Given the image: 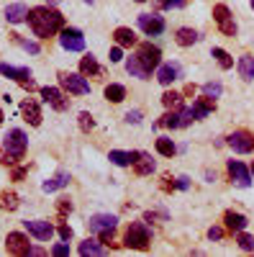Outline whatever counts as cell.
Returning <instances> with one entry per match:
<instances>
[{"label":"cell","mask_w":254,"mask_h":257,"mask_svg":"<svg viewBox=\"0 0 254 257\" xmlns=\"http://www.w3.org/2000/svg\"><path fill=\"white\" fill-rule=\"evenodd\" d=\"M126 72H129L131 77H139V80H149V72L144 70V64L139 62V57H136V54L126 59Z\"/></svg>","instance_id":"27"},{"label":"cell","mask_w":254,"mask_h":257,"mask_svg":"<svg viewBox=\"0 0 254 257\" xmlns=\"http://www.w3.org/2000/svg\"><path fill=\"white\" fill-rule=\"evenodd\" d=\"M198 39H200V34H198L195 29H177V31H175L177 47H193Z\"/></svg>","instance_id":"26"},{"label":"cell","mask_w":254,"mask_h":257,"mask_svg":"<svg viewBox=\"0 0 254 257\" xmlns=\"http://www.w3.org/2000/svg\"><path fill=\"white\" fill-rule=\"evenodd\" d=\"M162 105H164V108H169V111H182V95L175 93V90H167L162 95Z\"/></svg>","instance_id":"30"},{"label":"cell","mask_w":254,"mask_h":257,"mask_svg":"<svg viewBox=\"0 0 254 257\" xmlns=\"http://www.w3.org/2000/svg\"><path fill=\"white\" fill-rule=\"evenodd\" d=\"M59 44L67 52H82L85 49V36L80 29H62L59 31Z\"/></svg>","instance_id":"8"},{"label":"cell","mask_w":254,"mask_h":257,"mask_svg":"<svg viewBox=\"0 0 254 257\" xmlns=\"http://www.w3.org/2000/svg\"><path fill=\"white\" fill-rule=\"evenodd\" d=\"M154 147H157V152H159L162 157H172V155L177 152V147H175V142H172V139H167V137H159Z\"/></svg>","instance_id":"31"},{"label":"cell","mask_w":254,"mask_h":257,"mask_svg":"<svg viewBox=\"0 0 254 257\" xmlns=\"http://www.w3.org/2000/svg\"><path fill=\"white\" fill-rule=\"evenodd\" d=\"M126 121H129V123H139L141 121V111H129V113H126Z\"/></svg>","instance_id":"48"},{"label":"cell","mask_w":254,"mask_h":257,"mask_svg":"<svg viewBox=\"0 0 254 257\" xmlns=\"http://www.w3.org/2000/svg\"><path fill=\"white\" fill-rule=\"evenodd\" d=\"M57 208H59V216H65V213H70V211H72V201H70V198H59Z\"/></svg>","instance_id":"42"},{"label":"cell","mask_w":254,"mask_h":257,"mask_svg":"<svg viewBox=\"0 0 254 257\" xmlns=\"http://www.w3.org/2000/svg\"><path fill=\"white\" fill-rule=\"evenodd\" d=\"M100 72H103V70H100V64L95 62L93 54H88V57L80 59V75H85V77H98Z\"/></svg>","instance_id":"24"},{"label":"cell","mask_w":254,"mask_h":257,"mask_svg":"<svg viewBox=\"0 0 254 257\" xmlns=\"http://www.w3.org/2000/svg\"><path fill=\"white\" fill-rule=\"evenodd\" d=\"M213 21H216V26L221 29V34L236 36V21H234V16H231V11L223 3L213 6Z\"/></svg>","instance_id":"7"},{"label":"cell","mask_w":254,"mask_h":257,"mask_svg":"<svg viewBox=\"0 0 254 257\" xmlns=\"http://www.w3.org/2000/svg\"><path fill=\"white\" fill-rule=\"evenodd\" d=\"M116 224H118V219L113 216V213H95V216H90V221H88L93 234L105 231V229H116Z\"/></svg>","instance_id":"15"},{"label":"cell","mask_w":254,"mask_h":257,"mask_svg":"<svg viewBox=\"0 0 254 257\" xmlns=\"http://www.w3.org/2000/svg\"><path fill=\"white\" fill-rule=\"evenodd\" d=\"M113 39H116L118 47H136V34L131 29H126V26H118L113 31Z\"/></svg>","instance_id":"25"},{"label":"cell","mask_w":254,"mask_h":257,"mask_svg":"<svg viewBox=\"0 0 254 257\" xmlns=\"http://www.w3.org/2000/svg\"><path fill=\"white\" fill-rule=\"evenodd\" d=\"M95 126V121H93V116L88 113V111H82L80 113V128H82V132H90V128Z\"/></svg>","instance_id":"39"},{"label":"cell","mask_w":254,"mask_h":257,"mask_svg":"<svg viewBox=\"0 0 254 257\" xmlns=\"http://www.w3.org/2000/svg\"><path fill=\"white\" fill-rule=\"evenodd\" d=\"M157 8H182L185 0H154Z\"/></svg>","instance_id":"41"},{"label":"cell","mask_w":254,"mask_h":257,"mask_svg":"<svg viewBox=\"0 0 254 257\" xmlns=\"http://www.w3.org/2000/svg\"><path fill=\"white\" fill-rule=\"evenodd\" d=\"M228 147L234 149V152H239V155H249L254 149V137L249 132H234L228 137Z\"/></svg>","instance_id":"11"},{"label":"cell","mask_w":254,"mask_h":257,"mask_svg":"<svg viewBox=\"0 0 254 257\" xmlns=\"http://www.w3.org/2000/svg\"><path fill=\"white\" fill-rule=\"evenodd\" d=\"M3 118H6V116H3V111H0V123H3Z\"/></svg>","instance_id":"51"},{"label":"cell","mask_w":254,"mask_h":257,"mask_svg":"<svg viewBox=\"0 0 254 257\" xmlns=\"http://www.w3.org/2000/svg\"><path fill=\"white\" fill-rule=\"evenodd\" d=\"M149 242H152V234H149V229H146V224L134 221L129 229H126V247H131V249H149Z\"/></svg>","instance_id":"2"},{"label":"cell","mask_w":254,"mask_h":257,"mask_svg":"<svg viewBox=\"0 0 254 257\" xmlns=\"http://www.w3.org/2000/svg\"><path fill=\"white\" fill-rule=\"evenodd\" d=\"M85 3H90V6H93V3H95V0H85Z\"/></svg>","instance_id":"52"},{"label":"cell","mask_w":254,"mask_h":257,"mask_svg":"<svg viewBox=\"0 0 254 257\" xmlns=\"http://www.w3.org/2000/svg\"><path fill=\"white\" fill-rule=\"evenodd\" d=\"M108 59H111V62H121V59H123V52H121V47H118V44H116V47L111 49Z\"/></svg>","instance_id":"47"},{"label":"cell","mask_w":254,"mask_h":257,"mask_svg":"<svg viewBox=\"0 0 254 257\" xmlns=\"http://www.w3.org/2000/svg\"><path fill=\"white\" fill-rule=\"evenodd\" d=\"M136 57H139V62L144 64V70L149 72V75H152V70L159 67V62H162V52H159V47H154V44H139Z\"/></svg>","instance_id":"6"},{"label":"cell","mask_w":254,"mask_h":257,"mask_svg":"<svg viewBox=\"0 0 254 257\" xmlns=\"http://www.w3.org/2000/svg\"><path fill=\"white\" fill-rule=\"evenodd\" d=\"M24 175H26V170H21V167L13 170V180H24Z\"/></svg>","instance_id":"50"},{"label":"cell","mask_w":254,"mask_h":257,"mask_svg":"<svg viewBox=\"0 0 254 257\" xmlns=\"http://www.w3.org/2000/svg\"><path fill=\"white\" fill-rule=\"evenodd\" d=\"M180 77V64L177 62H169V64H159L157 67V80L162 85H172Z\"/></svg>","instance_id":"16"},{"label":"cell","mask_w":254,"mask_h":257,"mask_svg":"<svg viewBox=\"0 0 254 257\" xmlns=\"http://www.w3.org/2000/svg\"><path fill=\"white\" fill-rule=\"evenodd\" d=\"M136 3H146V0H136Z\"/></svg>","instance_id":"53"},{"label":"cell","mask_w":254,"mask_h":257,"mask_svg":"<svg viewBox=\"0 0 254 257\" xmlns=\"http://www.w3.org/2000/svg\"><path fill=\"white\" fill-rule=\"evenodd\" d=\"M221 90H223V88H221V82H208V85H203V93L210 95V98H218Z\"/></svg>","instance_id":"38"},{"label":"cell","mask_w":254,"mask_h":257,"mask_svg":"<svg viewBox=\"0 0 254 257\" xmlns=\"http://www.w3.org/2000/svg\"><path fill=\"white\" fill-rule=\"evenodd\" d=\"M108 160L113 165H118V167H129V165H134L139 160V152H121V149H113V152L108 155Z\"/></svg>","instance_id":"23"},{"label":"cell","mask_w":254,"mask_h":257,"mask_svg":"<svg viewBox=\"0 0 254 257\" xmlns=\"http://www.w3.org/2000/svg\"><path fill=\"white\" fill-rule=\"evenodd\" d=\"M193 121H195L193 108H182V111H180V128H182V126H187V123H193Z\"/></svg>","instance_id":"40"},{"label":"cell","mask_w":254,"mask_h":257,"mask_svg":"<svg viewBox=\"0 0 254 257\" xmlns=\"http://www.w3.org/2000/svg\"><path fill=\"white\" fill-rule=\"evenodd\" d=\"M26 21H29L34 36H39V39H52L65 29V16H62L57 8H49V6L31 8Z\"/></svg>","instance_id":"1"},{"label":"cell","mask_w":254,"mask_h":257,"mask_svg":"<svg viewBox=\"0 0 254 257\" xmlns=\"http://www.w3.org/2000/svg\"><path fill=\"white\" fill-rule=\"evenodd\" d=\"M251 173H254V165H251Z\"/></svg>","instance_id":"55"},{"label":"cell","mask_w":254,"mask_h":257,"mask_svg":"<svg viewBox=\"0 0 254 257\" xmlns=\"http://www.w3.org/2000/svg\"><path fill=\"white\" fill-rule=\"evenodd\" d=\"M59 85L62 90H67L70 95H88L90 93V82L85 80V75H75V72H59Z\"/></svg>","instance_id":"4"},{"label":"cell","mask_w":254,"mask_h":257,"mask_svg":"<svg viewBox=\"0 0 254 257\" xmlns=\"http://www.w3.org/2000/svg\"><path fill=\"white\" fill-rule=\"evenodd\" d=\"M6 249H8V254L24 257V254H31V242H29L26 234L11 231V234H8V239H6Z\"/></svg>","instance_id":"9"},{"label":"cell","mask_w":254,"mask_h":257,"mask_svg":"<svg viewBox=\"0 0 254 257\" xmlns=\"http://www.w3.org/2000/svg\"><path fill=\"white\" fill-rule=\"evenodd\" d=\"M0 75L3 77H11V80H16L24 90H39V85L31 80V70L29 67H13V64H0Z\"/></svg>","instance_id":"5"},{"label":"cell","mask_w":254,"mask_h":257,"mask_svg":"<svg viewBox=\"0 0 254 257\" xmlns=\"http://www.w3.org/2000/svg\"><path fill=\"white\" fill-rule=\"evenodd\" d=\"M236 242H239V247H241L244 252H251V249H254V237H251V234H244V229L239 231Z\"/></svg>","instance_id":"36"},{"label":"cell","mask_w":254,"mask_h":257,"mask_svg":"<svg viewBox=\"0 0 254 257\" xmlns=\"http://www.w3.org/2000/svg\"><path fill=\"white\" fill-rule=\"evenodd\" d=\"M251 8H254V0H251Z\"/></svg>","instance_id":"54"},{"label":"cell","mask_w":254,"mask_h":257,"mask_svg":"<svg viewBox=\"0 0 254 257\" xmlns=\"http://www.w3.org/2000/svg\"><path fill=\"white\" fill-rule=\"evenodd\" d=\"M26 147H29L26 134L21 132V128H11L8 137H6V142H3V149L8 152V157H13V162H16V160H24Z\"/></svg>","instance_id":"3"},{"label":"cell","mask_w":254,"mask_h":257,"mask_svg":"<svg viewBox=\"0 0 254 257\" xmlns=\"http://www.w3.org/2000/svg\"><path fill=\"white\" fill-rule=\"evenodd\" d=\"M239 75H241V80H246V82L254 80V57H251V54H244V57L239 59Z\"/></svg>","instance_id":"28"},{"label":"cell","mask_w":254,"mask_h":257,"mask_svg":"<svg viewBox=\"0 0 254 257\" xmlns=\"http://www.w3.org/2000/svg\"><path fill=\"white\" fill-rule=\"evenodd\" d=\"M82 257H88V254H103L105 249L98 244V242H93V239H85V242H80V249H77Z\"/></svg>","instance_id":"35"},{"label":"cell","mask_w":254,"mask_h":257,"mask_svg":"<svg viewBox=\"0 0 254 257\" xmlns=\"http://www.w3.org/2000/svg\"><path fill=\"white\" fill-rule=\"evenodd\" d=\"M70 185V173H65V170H59V173L52 178V180H44V193H54V190H59V188H67Z\"/></svg>","instance_id":"22"},{"label":"cell","mask_w":254,"mask_h":257,"mask_svg":"<svg viewBox=\"0 0 254 257\" xmlns=\"http://www.w3.org/2000/svg\"><path fill=\"white\" fill-rule=\"evenodd\" d=\"M221 237H223V229H221V226H210V229H208V239H210V242H218Z\"/></svg>","instance_id":"44"},{"label":"cell","mask_w":254,"mask_h":257,"mask_svg":"<svg viewBox=\"0 0 254 257\" xmlns=\"http://www.w3.org/2000/svg\"><path fill=\"white\" fill-rule=\"evenodd\" d=\"M139 29L146 36H159L164 31V18L157 16V13H141L139 16Z\"/></svg>","instance_id":"10"},{"label":"cell","mask_w":254,"mask_h":257,"mask_svg":"<svg viewBox=\"0 0 254 257\" xmlns=\"http://www.w3.org/2000/svg\"><path fill=\"white\" fill-rule=\"evenodd\" d=\"M13 39H16V41H18V44L24 47L26 52H31V54H39V44H36V41H29V39H21L18 34H13Z\"/></svg>","instance_id":"37"},{"label":"cell","mask_w":254,"mask_h":257,"mask_svg":"<svg viewBox=\"0 0 254 257\" xmlns=\"http://www.w3.org/2000/svg\"><path fill=\"white\" fill-rule=\"evenodd\" d=\"M213 111H216V100L210 98V95H203V98H198V100L193 103V113H195V121L205 118L208 113H213Z\"/></svg>","instance_id":"18"},{"label":"cell","mask_w":254,"mask_h":257,"mask_svg":"<svg viewBox=\"0 0 254 257\" xmlns=\"http://www.w3.org/2000/svg\"><path fill=\"white\" fill-rule=\"evenodd\" d=\"M52 254H54V257H65V254H70V247H67V244H57V247L52 249Z\"/></svg>","instance_id":"46"},{"label":"cell","mask_w":254,"mask_h":257,"mask_svg":"<svg viewBox=\"0 0 254 257\" xmlns=\"http://www.w3.org/2000/svg\"><path fill=\"white\" fill-rule=\"evenodd\" d=\"M113 231H116V229H105V231H98V237H100V242L111 247V244H113Z\"/></svg>","instance_id":"43"},{"label":"cell","mask_w":254,"mask_h":257,"mask_svg":"<svg viewBox=\"0 0 254 257\" xmlns=\"http://www.w3.org/2000/svg\"><path fill=\"white\" fill-rule=\"evenodd\" d=\"M177 188H180V190H187V188H190V178H185V175L177 178Z\"/></svg>","instance_id":"49"},{"label":"cell","mask_w":254,"mask_h":257,"mask_svg":"<svg viewBox=\"0 0 254 257\" xmlns=\"http://www.w3.org/2000/svg\"><path fill=\"white\" fill-rule=\"evenodd\" d=\"M59 237L65 239V242H70V239H72V229H70L67 224H62V226H59Z\"/></svg>","instance_id":"45"},{"label":"cell","mask_w":254,"mask_h":257,"mask_svg":"<svg viewBox=\"0 0 254 257\" xmlns=\"http://www.w3.org/2000/svg\"><path fill=\"white\" fill-rule=\"evenodd\" d=\"M6 18H8V24H24L29 18V8L24 3H11L6 6Z\"/></svg>","instance_id":"20"},{"label":"cell","mask_w":254,"mask_h":257,"mask_svg":"<svg viewBox=\"0 0 254 257\" xmlns=\"http://www.w3.org/2000/svg\"><path fill=\"white\" fill-rule=\"evenodd\" d=\"M223 224H226V229H228V231H241V229H246L249 219L244 216V213L226 211V213H223Z\"/></svg>","instance_id":"19"},{"label":"cell","mask_w":254,"mask_h":257,"mask_svg":"<svg viewBox=\"0 0 254 257\" xmlns=\"http://www.w3.org/2000/svg\"><path fill=\"white\" fill-rule=\"evenodd\" d=\"M18 206H21L18 193H13V190H3V193H0V208H3V211H16Z\"/></svg>","instance_id":"29"},{"label":"cell","mask_w":254,"mask_h":257,"mask_svg":"<svg viewBox=\"0 0 254 257\" xmlns=\"http://www.w3.org/2000/svg\"><path fill=\"white\" fill-rule=\"evenodd\" d=\"M154 170H157V162L152 160V155L139 152V160L134 162V173H136V175H152Z\"/></svg>","instance_id":"21"},{"label":"cell","mask_w":254,"mask_h":257,"mask_svg":"<svg viewBox=\"0 0 254 257\" xmlns=\"http://www.w3.org/2000/svg\"><path fill=\"white\" fill-rule=\"evenodd\" d=\"M154 126H164V128H180V111H169L164 113Z\"/></svg>","instance_id":"34"},{"label":"cell","mask_w":254,"mask_h":257,"mask_svg":"<svg viewBox=\"0 0 254 257\" xmlns=\"http://www.w3.org/2000/svg\"><path fill=\"white\" fill-rule=\"evenodd\" d=\"M228 178H231V183L239 185V188H249V183H251L249 170H246L239 160H231V162H228Z\"/></svg>","instance_id":"14"},{"label":"cell","mask_w":254,"mask_h":257,"mask_svg":"<svg viewBox=\"0 0 254 257\" xmlns=\"http://www.w3.org/2000/svg\"><path fill=\"white\" fill-rule=\"evenodd\" d=\"M105 98H108L111 103H121L126 98V88H123V85H118V82H111L108 88H105Z\"/></svg>","instance_id":"32"},{"label":"cell","mask_w":254,"mask_h":257,"mask_svg":"<svg viewBox=\"0 0 254 257\" xmlns=\"http://www.w3.org/2000/svg\"><path fill=\"white\" fill-rule=\"evenodd\" d=\"M21 116H24L31 126H39L41 123V108L36 100H24L21 103Z\"/></svg>","instance_id":"17"},{"label":"cell","mask_w":254,"mask_h":257,"mask_svg":"<svg viewBox=\"0 0 254 257\" xmlns=\"http://www.w3.org/2000/svg\"><path fill=\"white\" fill-rule=\"evenodd\" d=\"M41 98H44L54 111H67L70 108V100L65 98V93L59 88H41Z\"/></svg>","instance_id":"13"},{"label":"cell","mask_w":254,"mask_h":257,"mask_svg":"<svg viewBox=\"0 0 254 257\" xmlns=\"http://www.w3.org/2000/svg\"><path fill=\"white\" fill-rule=\"evenodd\" d=\"M24 226L29 229V234H34L36 239H41V242H49L52 239V234H54V226L49 224V221H41V219H26L24 221Z\"/></svg>","instance_id":"12"},{"label":"cell","mask_w":254,"mask_h":257,"mask_svg":"<svg viewBox=\"0 0 254 257\" xmlns=\"http://www.w3.org/2000/svg\"><path fill=\"white\" fill-rule=\"evenodd\" d=\"M210 54L216 57V62H218V67H221V70H231V67H234V59H231V54L223 52L221 47H213V52H210Z\"/></svg>","instance_id":"33"}]
</instances>
